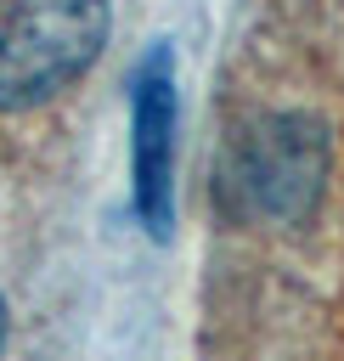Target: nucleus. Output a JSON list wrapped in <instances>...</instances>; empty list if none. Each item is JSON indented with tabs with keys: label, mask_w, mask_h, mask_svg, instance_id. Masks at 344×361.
<instances>
[{
	"label": "nucleus",
	"mask_w": 344,
	"mask_h": 361,
	"mask_svg": "<svg viewBox=\"0 0 344 361\" xmlns=\"http://www.w3.org/2000/svg\"><path fill=\"white\" fill-rule=\"evenodd\" d=\"M107 45V0H0V107L73 85Z\"/></svg>",
	"instance_id": "1"
},
{
	"label": "nucleus",
	"mask_w": 344,
	"mask_h": 361,
	"mask_svg": "<svg viewBox=\"0 0 344 361\" xmlns=\"http://www.w3.org/2000/svg\"><path fill=\"white\" fill-rule=\"evenodd\" d=\"M321 175H327V141H321V124L316 118H265L242 152H237V180L248 192L254 209L276 214V220H293L316 203L321 192Z\"/></svg>",
	"instance_id": "2"
},
{
	"label": "nucleus",
	"mask_w": 344,
	"mask_h": 361,
	"mask_svg": "<svg viewBox=\"0 0 344 361\" xmlns=\"http://www.w3.org/2000/svg\"><path fill=\"white\" fill-rule=\"evenodd\" d=\"M169 175H175V62L158 45L135 68V214L152 237L169 231Z\"/></svg>",
	"instance_id": "3"
},
{
	"label": "nucleus",
	"mask_w": 344,
	"mask_h": 361,
	"mask_svg": "<svg viewBox=\"0 0 344 361\" xmlns=\"http://www.w3.org/2000/svg\"><path fill=\"white\" fill-rule=\"evenodd\" d=\"M0 344H6V299H0Z\"/></svg>",
	"instance_id": "4"
}]
</instances>
